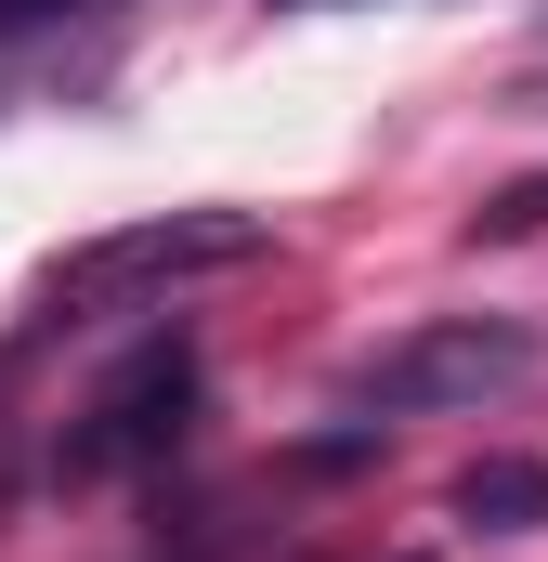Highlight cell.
I'll list each match as a JSON object with an SVG mask.
<instances>
[{
    "mask_svg": "<svg viewBox=\"0 0 548 562\" xmlns=\"http://www.w3.org/2000/svg\"><path fill=\"white\" fill-rule=\"evenodd\" d=\"M236 262H262V223H249V210H144V223H118V236L66 249V262L39 276V314L157 301V288H183V276H236Z\"/></svg>",
    "mask_w": 548,
    "mask_h": 562,
    "instance_id": "cell-1",
    "label": "cell"
},
{
    "mask_svg": "<svg viewBox=\"0 0 548 562\" xmlns=\"http://www.w3.org/2000/svg\"><path fill=\"white\" fill-rule=\"evenodd\" d=\"M536 367V327L523 314H431L406 340H379L366 367H353V393L379 406V419H431V406H483V393H510Z\"/></svg>",
    "mask_w": 548,
    "mask_h": 562,
    "instance_id": "cell-2",
    "label": "cell"
},
{
    "mask_svg": "<svg viewBox=\"0 0 548 562\" xmlns=\"http://www.w3.org/2000/svg\"><path fill=\"white\" fill-rule=\"evenodd\" d=\"M183 419H196V340L170 327V340H144L132 367L79 406V431H66V484H118V471H144V458H170Z\"/></svg>",
    "mask_w": 548,
    "mask_h": 562,
    "instance_id": "cell-3",
    "label": "cell"
},
{
    "mask_svg": "<svg viewBox=\"0 0 548 562\" xmlns=\"http://www.w3.org/2000/svg\"><path fill=\"white\" fill-rule=\"evenodd\" d=\"M457 524H496V537L548 524V458H470L457 471Z\"/></svg>",
    "mask_w": 548,
    "mask_h": 562,
    "instance_id": "cell-4",
    "label": "cell"
},
{
    "mask_svg": "<svg viewBox=\"0 0 548 562\" xmlns=\"http://www.w3.org/2000/svg\"><path fill=\"white\" fill-rule=\"evenodd\" d=\"M79 13H118V0H0V53H13V40H53V26H79Z\"/></svg>",
    "mask_w": 548,
    "mask_h": 562,
    "instance_id": "cell-5",
    "label": "cell"
},
{
    "mask_svg": "<svg viewBox=\"0 0 548 562\" xmlns=\"http://www.w3.org/2000/svg\"><path fill=\"white\" fill-rule=\"evenodd\" d=\"M274 13H327V0H274Z\"/></svg>",
    "mask_w": 548,
    "mask_h": 562,
    "instance_id": "cell-6",
    "label": "cell"
},
{
    "mask_svg": "<svg viewBox=\"0 0 548 562\" xmlns=\"http://www.w3.org/2000/svg\"><path fill=\"white\" fill-rule=\"evenodd\" d=\"M0 105H13V79H0Z\"/></svg>",
    "mask_w": 548,
    "mask_h": 562,
    "instance_id": "cell-7",
    "label": "cell"
},
{
    "mask_svg": "<svg viewBox=\"0 0 548 562\" xmlns=\"http://www.w3.org/2000/svg\"><path fill=\"white\" fill-rule=\"evenodd\" d=\"M406 562H431V550H406Z\"/></svg>",
    "mask_w": 548,
    "mask_h": 562,
    "instance_id": "cell-8",
    "label": "cell"
}]
</instances>
